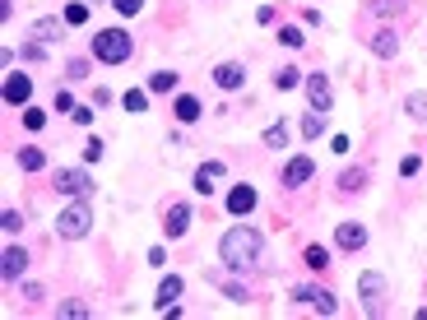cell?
<instances>
[{
	"label": "cell",
	"instance_id": "obj_34",
	"mask_svg": "<svg viewBox=\"0 0 427 320\" xmlns=\"http://www.w3.org/2000/svg\"><path fill=\"white\" fill-rule=\"evenodd\" d=\"M56 316H65V320H79V316H89V306H84V302H61V306H56Z\"/></svg>",
	"mask_w": 427,
	"mask_h": 320
},
{
	"label": "cell",
	"instance_id": "obj_12",
	"mask_svg": "<svg viewBox=\"0 0 427 320\" xmlns=\"http://www.w3.org/2000/svg\"><path fill=\"white\" fill-rule=\"evenodd\" d=\"M367 51H372V56H381V61H395V56H399L395 28H376L372 37H367Z\"/></svg>",
	"mask_w": 427,
	"mask_h": 320
},
{
	"label": "cell",
	"instance_id": "obj_19",
	"mask_svg": "<svg viewBox=\"0 0 427 320\" xmlns=\"http://www.w3.org/2000/svg\"><path fill=\"white\" fill-rule=\"evenodd\" d=\"M177 297H182V278H177V274H163V283H158V297H153V306H158V311H168V306H177Z\"/></svg>",
	"mask_w": 427,
	"mask_h": 320
},
{
	"label": "cell",
	"instance_id": "obj_25",
	"mask_svg": "<svg viewBox=\"0 0 427 320\" xmlns=\"http://www.w3.org/2000/svg\"><path fill=\"white\" fill-rule=\"evenodd\" d=\"M144 89H149V93H177V70H158V75H149Z\"/></svg>",
	"mask_w": 427,
	"mask_h": 320
},
{
	"label": "cell",
	"instance_id": "obj_27",
	"mask_svg": "<svg viewBox=\"0 0 427 320\" xmlns=\"http://www.w3.org/2000/svg\"><path fill=\"white\" fill-rule=\"evenodd\" d=\"M302 265H306V269H325V265H330V251H325L320 242H311L302 251Z\"/></svg>",
	"mask_w": 427,
	"mask_h": 320
},
{
	"label": "cell",
	"instance_id": "obj_16",
	"mask_svg": "<svg viewBox=\"0 0 427 320\" xmlns=\"http://www.w3.org/2000/svg\"><path fill=\"white\" fill-rule=\"evenodd\" d=\"M335 246H339V251H363V246H367V228H363V223H339V228H335Z\"/></svg>",
	"mask_w": 427,
	"mask_h": 320
},
{
	"label": "cell",
	"instance_id": "obj_18",
	"mask_svg": "<svg viewBox=\"0 0 427 320\" xmlns=\"http://www.w3.org/2000/svg\"><path fill=\"white\" fill-rule=\"evenodd\" d=\"M172 112H177V121H182V125H195L200 116H204V107H200V98H191V93H177V103H172Z\"/></svg>",
	"mask_w": 427,
	"mask_h": 320
},
{
	"label": "cell",
	"instance_id": "obj_24",
	"mask_svg": "<svg viewBox=\"0 0 427 320\" xmlns=\"http://www.w3.org/2000/svg\"><path fill=\"white\" fill-rule=\"evenodd\" d=\"M121 107L130 112V116H139V112L149 107V89H125L121 93Z\"/></svg>",
	"mask_w": 427,
	"mask_h": 320
},
{
	"label": "cell",
	"instance_id": "obj_7",
	"mask_svg": "<svg viewBox=\"0 0 427 320\" xmlns=\"http://www.w3.org/2000/svg\"><path fill=\"white\" fill-rule=\"evenodd\" d=\"M358 292H363V306L367 316H381V297H385V278L376 274V269H367L363 278H358Z\"/></svg>",
	"mask_w": 427,
	"mask_h": 320
},
{
	"label": "cell",
	"instance_id": "obj_30",
	"mask_svg": "<svg viewBox=\"0 0 427 320\" xmlns=\"http://www.w3.org/2000/svg\"><path fill=\"white\" fill-rule=\"evenodd\" d=\"M279 42L288 46V51H297V46L306 42V37H302V28H297V24H284V28H279Z\"/></svg>",
	"mask_w": 427,
	"mask_h": 320
},
{
	"label": "cell",
	"instance_id": "obj_15",
	"mask_svg": "<svg viewBox=\"0 0 427 320\" xmlns=\"http://www.w3.org/2000/svg\"><path fill=\"white\" fill-rule=\"evenodd\" d=\"M28 98H33V79L28 75H5V103L28 107Z\"/></svg>",
	"mask_w": 427,
	"mask_h": 320
},
{
	"label": "cell",
	"instance_id": "obj_8",
	"mask_svg": "<svg viewBox=\"0 0 427 320\" xmlns=\"http://www.w3.org/2000/svg\"><path fill=\"white\" fill-rule=\"evenodd\" d=\"M311 177H316V158H311V153H297V158H288V168H284L279 181L293 190V186H306Z\"/></svg>",
	"mask_w": 427,
	"mask_h": 320
},
{
	"label": "cell",
	"instance_id": "obj_10",
	"mask_svg": "<svg viewBox=\"0 0 427 320\" xmlns=\"http://www.w3.org/2000/svg\"><path fill=\"white\" fill-rule=\"evenodd\" d=\"M24 269H28V251H24V246H5V256H0V278H5V283H19Z\"/></svg>",
	"mask_w": 427,
	"mask_h": 320
},
{
	"label": "cell",
	"instance_id": "obj_47",
	"mask_svg": "<svg viewBox=\"0 0 427 320\" xmlns=\"http://www.w3.org/2000/svg\"><path fill=\"white\" fill-rule=\"evenodd\" d=\"M89 5H98V0H89Z\"/></svg>",
	"mask_w": 427,
	"mask_h": 320
},
{
	"label": "cell",
	"instance_id": "obj_11",
	"mask_svg": "<svg viewBox=\"0 0 427 320\" xmlns=\"http://www.w3.org/2000/svg\"><path fill=\"white\" fill-rule=\"evenodd\" d=\"M214 84L223 93H237L246 84V65L242 61H223V65H214Z\"/></svg>",
	"mask_w": 427,
	"mask_h": 320
},
{
	"label": "cell",
	"instance_id": "obj_35",
	"mask_svg": "<svg viewBox=\"0 0 427 320\" xmlns=\"http://www.w3.org/2000/svg\"><path fill=\"white\" fill-rule=\"evenodd\" d=\"M65 75L75 79V84H84V79H93V75H89V61H79V56H75V61H70V65H65Z\"/></svg>",
	"mask_w": 427,
	"mask_h": 320
},
{
	"label": "cell",
	"instance_id": "obj_5",
	"mask_svg": "<svg viewBox=\"0 0 427 320\" xmlns=\"http://www.w3.org/2000/svg\"><path fill=\"white\" fill-rule=\"evenodd\" d=\"M56 190L70 195V199H84L93 190V177L84 168H56Z\"/></svg>",
	"mask_w": 427,
	"mask_h": 320
},
{
	"label": "cell",
	"instance_id": "obj_38",
	"mask_svg": "<svg viewBox=\"0 0 427 320\" xmlns=\"http://www.w3.org/2000/svg\"><path fill=\"white\" fill-rule=\"evenodd\" d=\"M0 228H5V232H19V228H24V213H19V209H5V213H0Z\"/></svg>",
	"mask_w": 427,
	"mask_h": 320
},
{
	"label": "cell",
	"instance_id": "obj_37",
	"mask_svg": "<svg viewBox=\"0 0 427 320\" xmlns=\"http://www.w3.org/2000/svg\"><path fill=\"white\" fill-rule=\"evenodd\" d=\"M70 116H75V125H93V116H98V112H93V103H75V112H70Z\"/></svg>",
	"mask_w": 427,
	"mask_h": 320
},
{
	"label": "cell",
	"instance_id": "obj_23",
	"mask_svg": "<svg viewBox=\"0 0 427 320\" xmlns=\"http://www.w3.org/2000/svg\"><path fill=\"white\" fill-rule=\"evenodd\" d=\"M209 283H218V288L228 292V302H246V297H251V292H246V283H232V278H223L218 269L209 274Z\"/></svg>",
	"mask_w": 427,
	"mask_h": 320
},
{
	"label": "cell",
	"instance_id": "obj_45",
	"mask_svg": "<svg viewBox=\"0 0 427 320\" xmlns=\"http://www.w3.org/2000/svg\"><path fill=\"white\" fill-rule=\"evenodd\" d=\"M24 297H28V302H42L46 292H42V288H37V283H24Z\"/></svg>",
	"mask_w": 427,
	"mask_h": 320
},
{
	"label": "cell",
	"instance_id": "obj_13",
	"mask_svg": "<svg viewBox=\"0 0 427 320\" xmlns=\"http://www.w3.org/2000/svg\"><path fill=\"white\" fill-rule=\"evenodd\" d=\"M302 89H306V98H311V112H325V116H330V79L325 75H306Z\"/></svg>",
	"mask_w": 427,
	"mask_h": 320
},
{
	"label": "cell",
	"instance_id": "obj_3",
	"mask_svg": "<svg viewBox=\"0 0 427 320\" xmlns=\"http://www.w3.org/2000/svg\"><path fill=\"white\" fill-rule=\"evenodd\" d=\"M89 232H93V204L89 199H70V204L56 213V237L79 242V237H89Z\"/></svg>",
	"mask_w": 427,
	"mask_h": 320
},
{
	"label": "cell",
	"instance_id": "obj_33",
	"mask_svg": "<svg viewBox=\"0 0 427 320\" xmlns=\"http://www.w3.org/2000/svg\"><path fill=\"white\" fill-rule=\"evenodd\" d=\"M363 181H367L363 168H353V172H344V177H339V186H344V190H363Z\"/></svg>",
	"mask_w": 427,
	"mask_h": 320
},
{
	"label": "cell",
	"instance_id": "obj_17",
	"mask_svg": "<svg viewBox=\"0 0 427 320\" xmlns=\"http://www.w3.org/2000/svg\"><path fill=\"white\" fill-rule=\"evenodd\" d=\"M256 209V186H232L228 190V213H237V218H246V213Z\"/></svg>",
	"mask_w": 427,
	"mask_h": 320
},
{
	"label": "cell",
	"instance_id": "obj_40",
	"mask_svg": "<svg viewBox=\"0 0 427 320\" xmlns=\"http://www.w3.org/2000/svg\"><path fill=\"white\" fill-rule=\"evenodd\" d=\"M51 112H75V98L65 89H56V103H51Z\"/></svg>",
	"mask_w": 427,
	"mask_h": 320
},
{
	"label": "cell",
	"instance_id": "obj_36",
	"mask_svg": "<svg viewBox=\"0 0 427 320\" xmlns=\"http://www.w3.org/2000/svg\"><path fill=\"white\" fill-rule=\"evenodd\" d=\"M112 5H116V15H121V19H135L139 10H144V0H112Z\"/></svg>",
	"mask_w": 427,
	"mask_h": 320
},
{
	"label": "cell",
	"instance_id": "obj_28",
	"mask_svg": "<svg viewBox=\"0 0 427 320\" xmlns=\"http://www.w3.org/2000/svg\"><path fill=\"white\" fill-rule=\"evenodd\" d=\"M404 112H409L413 121H427V93H423V89H413L409 98H404Z\"/></svg>",
	"mask_w": 427,
	"mask_h": 320
},
{
	"label": "cell",
	"instance_id": "obj_4",
	"mask_svg": "<svg viewBox=\"0 0 427 320\" xmlns=\"http://www.w3.org/2000/svg\"><path fill=\"white\" fill-rule=\"evenodd\" d=\"M293 297H297L302 306H316L320 316H335V311H339L335 292H330V288H320V283H297V288H293Z\"/></svg>",
	"mask_w": 427,
	"mask_h": 320
},
{
	"label": "cell",
	"instance_id": "obj_42",
	"mask_svg": "<svg viewBox=\"0 0 427 320\" xmlns=\"http://www.w3.org/2000/svg\"><path fill=\"white\" fill-rule=\"evenodd\" d=\"M42 56H46L42 42H28V46H24V61H42Z\"/></svg>",
	"mask_w": 427,
	"mask_h": 320
},
{
	"label": "cell",
	"instance_id": "obj_41",
	"mask_svg": "<svg viewBox=\"0 0 427 320\" xmlns=\"http://www.w3.org/2000/svg\"><path fill=\"white\" fill-rule=\"evenodd\" d=\"M98 158H103V139H89L84 144V163H98Z\"/></svg>",
	"mask_w": 427,
	"mask_h": 320
},
{
	"label": "cell",
	"instance_id": "obj_29",
	"mask_svg": "<svg viewBox=\"0 0 427 320\" xmlns=\"http://www.w3.org/2000/svg\"><path fill=\"white\" fill-rule=\"evenodd\" d=\"M65 24H70V28H84V24H89V0H75V5H65Z\"/></svg>",
	"mask_w": 427,
	"mask_h": 320
},
{
	"label": "cell",
	"instance_id": "obj_26",
	"mask_svg": "<svg viewBox=\"0 0 427 320\" xmlns=\"http://www.w3.org/2000/svg\"><path fill=\"white\" fill-rule=\"evenodd\" d=\"M265 149H284L288 144V121H274V125H265Z\"/></svg>",
	"mask_w": 427,
	"mask_h": 320
},
{
	"label": "cell",
	"instance_id": "obj_21",
	"mask_svg": "<svg viewBox=\"0 0 427 320\" xmlns=\"http://www.w3.org/2000/svg\"><path fill=\"white\" fill-rule=\"evenodd\" d=\"M325 130H330V116H325V112H306V116H302V135L311 139V144H316Z\"/></svg>",
	"mask_w": 427,
	"mask_h": 320
},
{
	"label": "cell",
	"instance_id": "obj_46",
	"mask_svg": "<svg viewBox=\"0 0 427 320\" xmlns=\"http://www.w3.org/2000/svg\"><path fill=\"white\" fill-rule=\"evenodd\" d=\"M330 149H335V153H349L353 144H349V135H335V139H330Z\"/></svg>",
	"mask_w": 427,
	"mask_h": 320
},
{
	"label": "cell",
	"instance_id": "obj_31",
	"mask_svg": "<svg viewBox=\"0 0 427 320\" xmlns=\"http://www.w3.org/2000/svg\"><path fill=\"white\" fill-rule=\"evenodd\" d=\"M404 5H409V0H372V15H376V19H390V15H399Z\"/></svg>",
	"mask_w": 427,
	"mask_h": 320
},
{
	"label": "cell",
	"instance_id": "obj_20",
	"mask_svg": "<svg viewBox=\"0 0 427 320\" xmlns=\"http://www.w3.org/2000/svg\"><path fill=\"white\" fill-rule=\"evenodd\" d=\"M15 163H19V172H42L46 168V153L37 149V144H24V149L15 153Z\"/></svg>",
	"mask_w": 427,
	"mask_h": 320
},
{
	"label": "cell",
	"instance_id": "obj_43",
	"mask_svg": "<svg viewBox=\"0 0 427 320\" xmlns=\"http://www.w3.org/2000/svg\"><path fill=\"white\" fill-rule=\"evenodd\" d=\"M256 24H274V5H260V10H256Z\"/></svg>",
	"mask_w": 427,
	"mask_h": 320
},
{
	"label": "cell",
	"instance_id": "obj_22",
	"mask_svg": "<svg viewBox=\"0 0 427 320\" xmlns=\"http://www.w3.org/2000/svg\"><path fill=\"white\" fill-rule=\"evenodd\" d=\"M297 84H302V70H297V65H279V70H274V89L279 93L297 89Z\"/></svg>",
	"mask_w": 427,
	"mask_h": 320
},
{
	"label": "cell",
	"instance_id": "obj_44",
	"mask_svg": "<svg viewBox=\"0 0 427 320\" xmlns=\"http://www.w3.org/2000/svg\"><path fill=\"white\" fill-rule=\"evenodd\" d=\"M149 265H158V269H163V265H168V251H163V246H153V251H149Z\"/></svg>",
	"mask_w": 427,
	"mask_h": 320
},
{
	"label": "cell",
	"instance_id": "obj_32",
	"mask_svg": "<svg viewBox=\"0 0 427 320\" xmlns=\"http://www.w3.org/2000/svg\"><path fill=\"white\" fill-rule=\"evenodd\" d=\"M24 125H28L33 135H37V130L46 125V112H42V107H24Z\"/></svg>",
	"mask_w": 427,
	"mask_h": 320
},
{
	"label": "cell",
	"instance_id": "obj_9",
	"mask_svg": "<svg viewBox=\"0 0 427 320\" xmlns=\"http://www.w3.org/2000/svg\"><path fill=\"white\" fill-rule=\"evenodd\" d=\"M223 177H228V168H223L218 158L200 163V168H195V195H214V190L223 186Z\"/></svg>",
	"mask_w": 427,
	"mask_h": 320
},
{
	"label": "cell",
	"instance_id": "obj_1",
	"mask_svg": "<svg viewBox=\"0 0 427 320\" xmlns=\"http://www.w3.org/2000/svg\"><path fill=\"white\" fill-rule=\"evenodd\" d=\"M260 246H265L260 232L237 223V228H228L218 237V260H223V269H232V274H251L260 265Z\"/></svg>",
	"mask_w": 427,
	"mask_h": 320
},
{
	"label": "cell",
	"instance_id": "obj_14",
	"mask_svg": "<svg viewBox=\"0 0 427 320\" xmlns=\"http://www.w3.org/2000/svg\"><path fill=\"white\" fill-rule=\"evenodd\" d=\"M61 28H65V19H56V15H42V19H33L28 24V37L33 42H56V37H61Z\"/></svg>",
	"mask_w": 427,
	"mask_h": 320
},
{
	"label": "cell",
	"instance_id": "obj_2",
	"mask_svg": "<svg viewBox=\"0 0 427 320\" xmlns=\"http://www.w3.org/2000/svg\"><path fill=\"white\" fill-rule=\"evenodd\" d=\"M135 56V37L125 28H103V33H93V61H103V65H125Z\"/></svg>",
	"mask_w": 427,
	"mask_h": 320
},
{
	"label": "cell",
	"instance_id": "obj_6",
	"mask_svg": "<svg viewBox=\"0 0 427 320\" xmlns=\"http://www.w3.org/2000/svg\"><path fill=\"white\" fill-rule=\"evenodd\" d=\"M191 218H195L191 204H186V199H172L168 209H163V232H168V242H177V237L191 232Z\"/></svg>",
	"mask_w": 427,
	"mask_h": 320
},
{
	"label": "cell",
	"instance_id": "obj_39",
	"mask_svg": "<svg viewBox=\"0 0 427 320\" xmlns=\"http://www.w3.org/2000/svg\"><path fill=\"white\" fill-rule=\"evenodd\" d=\"M418 168H423V158H418V153H409V158L399 163V177H418Z\"/></svg>",
	"mask_w": 427,
	"mask_h": 320
}]
</instances>
